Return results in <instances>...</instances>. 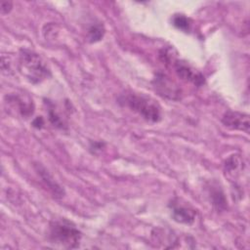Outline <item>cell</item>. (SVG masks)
Returning <instances> with one entry per match:
<instances>
[{
    "instance_id": "277c9868",
    "label": "cell",
    "mask_w": 250,
    "mask_h": 250,
    "mask_svg": "<svg viewBox=\"0 0 250 250\" xmlns=\"http://www.w3.org/2000/svg\"><path fill=\"white\" fill-rule=\"evenodd\" d=\"M169 63L172 64L175 72L181 79L191 82L196 86H201L204 84V76L192 68L187 62L173 58Z\"/></svg>"
},
{
    "instance_id": "52a82bcc",
    "label": "cell",
    "mask_w": 250,
    "mask_h": 250,
    "mask_svg": "<svg viewBox=\"0 0 250 250\" xmlns=\"http://www.w3.org/2000/svg\"><path fill=\"white\" fill-rule=\"evenodd\" d=\"M195 216L196 212L191 206L181 203L172 204V218L174 221L181 224L190 225L194 222Z\"/></svg>"
},
{
    "instance_id": "4fadbf2b",
    "label": "cell",
    "mask_w": 250,
    "mask_h": 250,
    "mask_svg": "<svg viewBox=\"0 0 250 250\" xmlns=\"http://www.w3.org/2000/svg\"><path fill=\"white\" fill-rule=\"evenodd\" d=\"M12 7H13V4L10 1L1 2V14L2 15L8 14L12 10Z\"/></svg>"
},
{
    "instance_id": "5b68a950",
    "label": "cell",
    "mask_w": 250,
    "mask_h": 250,
    "mask_svg": "<svg viewBox=\"0 0 250 250\" xmlns=\"http://www.w3.org/2000/svg\"><path fill=\"white\" fill-rule=\"evenodd\" d=\"M222 123L229 129L249 133V115L243 112L228 110L222 117Z\"/></svg>"
},
{
    "instance_id": "7c38bea8",
    "label": "cell",
    "mask_w": 250,
    "mask_h": 250,
    "mask_svg": "<svg viewBox=\"0 0 250 250\" xmlns=\"http://www.w3.org/2000/svg\"><path fill=\"white\" fill-rule=\"evenodd\" d=\"M48 115H49V120L50 122L58 127V128H63V121L62 120V118L60 117V115L57 113V111L55 110V108L53 107V104L49 103V107H48Z\"/></svg>"
},
{
    "instance_id": "6da1fadb",
    "label": "cell",
    "mask_w": 250,
    "mask_h": 250,
    "mask_svg": "<svg viewBox=\"0 0 250 250\" xmlns=\"http://www.w3.org/2000/svg\"><path fill=\"white\" fill-rule=\"evenodd\" d=\"M119 103L137 112L147 121L158 122L161 119L160 105L153 99L143 94H123L119 98Z\"/></svg>"
},
{
    "instance_id": "30bf717a",
    "label": "cell",
    "mask_w": 250,
    "mask_h": 250,
    "mask_svg": "<svg viewBox=\"0 0 250 250\" xmlns=\"http://www.w3.org/2000/svg\"><path fill=\"white\" fill-rule=\"evenodd\" d=\"M172 23L176 28L186 32H188L190 29V25H191L190 20L182 14L175 15L172 19Z\"/></svg>"
},
{
    "instance_id": "7a4b0ae2",
    "label": "cell",
    "mask_w": 250,
    "mask_h": 250,
    "mask_svg": "<svg viewBox=\"0 0 250 250\" xmlns=\"http://www.w3.org/2000/svg\"><path fill=\"white\" fill-rule=\"evenodd\" d=\"M81 236L80 230L66 219H57L50 223L48 237L53 244L64 248H76Z\"/></svg>"
},
{
    "instance_id": "8fae6325",
    "label": "cell",
    "mask_w": 250,
    "mask_h": 250,
    "mask_svg": "<svg viewBox=\"0 0 250 250\" xmlns=\"http://www.w3.org/2000/svg\"><path fill=\"white\" fill-rule=\"evenodd\" d=\"M211 197H212V201L213 204L220 210H223L226 208V199L224 196L223 191L219 188H215L212 189L211 191Z\"/></svg>"
},
{
    "instance_id": "8992f818",
    "label": "cell",
    "mask_w": 250,
    "mask_h": 250,
    "mask_svg": "<svg viewBox=\"0 0 250 250\" xmlns=\"http://www.w3.org/2000/svg\"><path fill=\"white\" fill-rule=\"evenodd\" d=\"M154 87L155 90L162 97L171 99V100H179L181 96V90L173 82L168 76L163 73H159L154 78Z\"/></svg>"
},
{
    "instance_id": "3957f363",
    "label": "cell",
    "mask_w": 250,
    "mask_h": 250,
    "mask_svg": "<svg viewBox=\"0 0 250 250\" xmlns=\"http://www.w3.org/2000/svg\"><path fill=\"white\" fill-rule=\"evenodd\" d=\"M19 68L21 73L31 83H40L50 76V70L41 57L27 49L20 52Z\"/></svg>"
},
{
    "instance_id": "ba28073f",
    "label": "cell",
    "mask_w": 250,
    "mask_h": 250,
    "mask_svg": "<svg viewBox=\"0 0 250 250\" xmlns=\"http://www.w3.org/2000/svg\"><path fill=\"white\" fill-rule=\"evenodd\" d=\"M34 167H35V170H36L38 176L41 178V181L43 182L45 187L48 188L49 191L53 194V196L56 198H62L64 195V190L54 180V178L51 176V174L41 164H35Z\"/></svg>"
},
{
    "instance_id": "5bb4252c",
    "label": "cell",
    "mask_w": 250,
    "mask_h": 250,
    "mask_svg": "<svg viewBox=\"0 0 250 250\" xmlns=\"http://www.w3.org/2000/svg\"><path fill=\"white\" fill-rule=\"evenodd\" d=\"M43 124H44V121H43L42 117H37V118H35L34 121L32 122V125H33L34 127H36V128H41Z\"/></svg>"
},
{
    "instance_id": "9c48e42d",
    "label": "cell",
    "mask_w": 250,
    "mask_h": 250,
    "mask_svg": "<svg viewBox=\"0 0 250 250\" xmlns=\"http://www.w3.org/2000/svg\"><path fill=\"white\" fill-rule=\"evenodd\" d=\"M104 35V27L103 24L101 23H96L93 24L92 26H90V28L88 29V34H87V38L89 40V42L91 43H95L100 41Z\"/></svg>"
}]
</instances>
